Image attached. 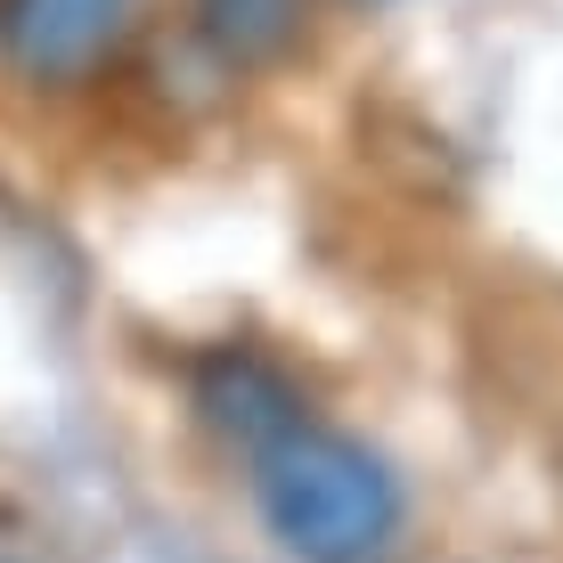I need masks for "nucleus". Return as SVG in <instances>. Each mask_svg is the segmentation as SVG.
I'll return each instance as SVG.
<instances>
[{
  "label": "nucleus",
  "instance_id": "f257e3e1",
  "mask_svg": "<svg viewBox=\"0 0 563 563\" xmlns=\"http://www.w3.org/2000/svg\"><path fill=\"white\" fill-rule=\"evenodd\" d=\"M262 522L302 563H367L400 531V482L343 433H286L262 457Z\"/></svg>",
  "mask_w": 563,
  "mask_h": 563
},
{
  "label": "nucleus",
  "instance_id": "f03ea898",
  "mask_svg": "<svg viewBox=\"0 0 563 563\" xmlns=\"http://www.w3.org/2000/svg\"><path fill=\"white\" fill-rule=\"evenodd\" d=\"M123 9L131 0H9L0 9V49L33 82H66V74H82L114 42Z\"/></svg>",
  "mask_w": 563,
  "mask_h": 563
},
{
  "label": "nucleus",
  "instance_id": "7ed1b4c3",
  "mask_svg": "<svg viewBox=\"0 0 563 563\" xmlns=\"http://www.w3.org/2000/svg\"><path fill=\"white\" fill-rule=\"evenodd\" d=\"M205 409H212L221 433H238V441H286L295 433V393H286L269 367H254V360L212 367L205 376Z\"/></svg>",
  "mask_w": 563,
  "mask_h": 563
},
{
  "label": "nucleus",
  "instance_id": "20e7f679",
  "mask_svg": "<svg viewBox=\"0 0 563 563\" xmlns=\"http://www.w3.org/2000/svg\"><path fill=\"white\" fill-rule=\"evenodd\" d=\"M221 57H278L302 25V0H197Z\"/></svg>",
  "mask_w": 563,
  "mask_h": 563
}]
</instances>
